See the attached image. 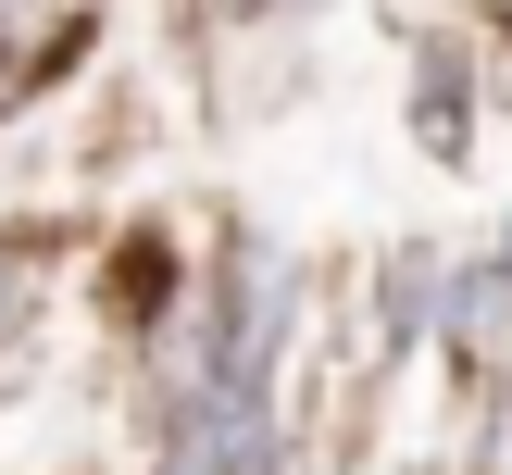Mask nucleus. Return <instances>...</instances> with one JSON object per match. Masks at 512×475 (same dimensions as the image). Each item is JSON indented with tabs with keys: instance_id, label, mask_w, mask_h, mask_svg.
Wrapping results in <instances>:
<instances>
[{
	"instance_id": "f03ea898",
	"label": "nucleus",
	"mask_w": 512,
	"mask_h": 475,
	"mask_svg": "<svg viewBox=\"0 0 512 475\" xmlns=\"http://www.w3.org/2000/svg\"><path fill=\"white\" fill-rule=\"evenodd\" d=\"M375 313H388V350H400L425 313H438V250H400V275H388V300H375Z\"/></svg>"
},
{
	"instance_id": "f257e3e1",
	"label": "nucleus",
	"mask_w": 512,
	"mask_h": 475,
	"mask_svg": "<svg viewBox=\"0 0 512 475\" xmlns=\"http://www.w3.org/2000/svg\"><path fill=\"white\" fill-rule=\"evenodd\" d=\"M163 475H288V438H275V400H175Z\"/></svg>"
},
{
	"instance_id": "7ed1b4c3",
	"label": "nucleus",
	"mask_w": 512,
	"mask_h": 475,
	"mask_svg": "<svg viewBox=\"0 0 512 475\" xmlns=\"http://www.w3.org/2000/svg\"><path fill=\"white\" fill-rule=\"evenodd\" d=\"M13 313H25V288H13V263H0V338H13Z\"/></svg>"
},
{
	"instance_id": "20e7f679",
	"label": "nucleus",
	"mask_w": 512,
	"mask_h": 475,
	"mask_svg": "<svg viewBox=\"0 0 512 475\" xmlns=\"http://www.w3.org/2000/svg\"><path fill=\"white\" fill-rule=\"evenodd\" d=\"M500 288H512V225H500Z\"/></svg>"
}]
</instances>
